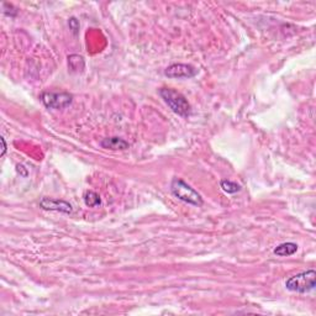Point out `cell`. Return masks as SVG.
Here are the masks:
<instances>
[{"label": "cell", "mask_w": 316, "mask_h": 316, "mask_svg": "<svg viewBox=\"0 0 316 316\" xmlns=\"http://www.w3.org/2000/svg\"><path fill=\"white\" fill-rule=\"evenodd\" d=\"M298 251V245L293 244V242H285L274 248V255L279 256V257H285V256H291Z\"/></svg>", "instance_id": "8"}, {"label": "cell", "mask_w": 316, "mask_h": 316, "mask_svg": "<svg viewBox=\"0 0 316 316\" xmlns=\"http://www.w3.org/2000/svg\"><path fill=\"white\" fill-rule=\"evenodd\" d=\"M171 191L177 199L187 202V204L194 205V206H201L204 202L200 194L179 178H174L172 180Z\"/></svg>", "instance_id": "2"}, {"label": "cell", "mask_w": 316, "mask_h": 316, "mask_svg": "<svg viewBox=\"0 0 316 316\" xmlns=\"http://www.w3.org/2000/svg\"><path fill=\"white\" fill-rule=\"evenodd\" d=\"M84 202L86 206L89 207H95V206H99V205L101 204V199L100 196L98 195V194L95 193V191H91V190H88L84 193Z\"/></svg>", "instance_id": "10"}, {"label": "cell", "mask_w": 316, "mask_h": 316, "mask_svg": "<svg viewBox=\"0 0 316 316\" xmlns=\"http://www.w3.org/2000/svg\"><path fill=\"white\" fill-rule=\"evenodd\" d=\"M40 206L45 210H51V212H61L64 214H71L73 207L69 202L64 200H58V199L52 198H42L40 201Z\"/></svg>", "instance_id": "6"}, {"label": "cell", "mask_w": 316, "mask_h": 316, "mask_svg": "<svg viewBox=\"0 0 316 316\" xmlns=\"http://www.w3.org/2000/svg\"><path fill=\"white\" fill-rule=\"evenodd\" d=\"M69 26H71V29H72L73 34L77 35L78 30H79V23H78V21L75 20L74 18H72L71 20H69Z\"/></svg>", "instance_id": "12"}, {"label": "cell", "mask_w": 316, "mask_h": 316, "mask_svg": "<svg viewBox=\"0 0 316 316\" xmlns=\"http://www.w3.org/2000/svg\"><path fill=\"white\" fill-rule=\"evenodd\" d=\"M100 146L102 148H107L110 151H125L130 147L129 142L120 139V137H107V139L101 140Z\"/></svg>", "instance_id": "7"}, {"label": "cell", "mask_w": 316, "mask_h": 316, "mask_svg": "<svg viewBox=\"0 0 316 316\" xmlns=\"http://www.w3.org/2000/svg\"><path fill=\"white\" fill-rule=\"evenodd\" d=\"M316 282V272L314 269H309L306 272L293 275L285 282V288L290 291L305 294L314 290Z\"/></svg>", "instance_id": "3"}, {"label": "cell", "mask_w": 316, "mask_h": 316, "mask_svg": "<svg viewBox=\"0 0 316 316\" xmlns=\"http://www.w3.org/2000/svg\"><path fill=\"white\" fill-rule=\"evenodd\" d=\"M0 141H2L3 144V151H2V156L5 155V152H7V144H5V140L4 137H0Z\"/></svg>", "instance_id": "13"}, {"label": "cell", "mask_w": 316, "mask_h": 316, "mask_svg": "<svg viewBox=\"0 0 316 316\" xmlns=\"http://www.w3.org/2000/svg\"><path fill=\"white\" fill-rule=\"evenodd\" d=\"M159 95L169 107V109L182 118H188L191 114V107L183 94L172 88H161Z\"/></svg>", "instance_id": "1"}, {"label": "cell", "mask_w": 316, "mask_h": 316, "mask_svg": "<svg viewBox=\"0 0 316 316\" xmlns=\"http://www.w3.org/2000/svg\"><path fill=\"white\" fill-rule=\"evenodd\" d=\"M198 74V71L190 64L175 63L167 67L164 71V75L172 79H189Z\"/></svg>", "instance_id": "5"}, {"label": "cell", "mask_w": 316, "mask_h": 316, "mask_svg": "<svg viewBox=\"0 0 316 316\" xmlns=\"http://www.w3.org/2000/svg\"><path fill=\"white\" fill-rule=\"evenodd\" d=\"M220 185L221 188H223V190L228 194H235L237 193V191H240V189H241V187H240L237 183L231 182V180H221Z\"/></svg>", "instance_id": "11"}, {"label": "cell", "mask_w": 316, "mask_h": 316, "mask_svg": "<svg viewBox=\"0 0 316 316\" xmlns=\"http://www.w3.org/2000/svg\"><path fill=\"white\" fill-rule=\"evenodd\" d=\"M68 66L73 72H79L84 68V59L82 56L71 55L68 56Z\"/></svg>", "instance_id": "9"}, {"label": "cell", "mask_w": 316, "mask_h": 316, "mask_svg": "<svg viewBox=\"0 0 316 316\" xmlns=\"http://www.w3.org/2000/svg\"><path fill=\"white\" fill-rule=\"evenodd\" d=\"M42 104L45 105L47 109H56L62 110L68 108L73 101L72 94L67 93V91H61V93H56V91H42L40 95Z\"/></svg>", "instance_id": "4"}]
</instances>
